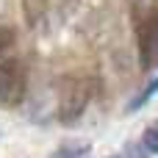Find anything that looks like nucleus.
Segmentation results:
<instances>
[{
	"instance_id": "f257e3e1",
	"label": "nucleus",
	"mask_w": 158,
	"mask_h": 158,
	"mask_svg": "<svg viewBox=\"0 0 158 158\" xmlns=\"http://www.w3.org/2000/svg\"><path fill=\"white\" fill-rule=\"evenodd\" d=\"M94 92H97V83L92 78H83V75L64 78L61 89H58V119L64 125H72L75 119H81L83 111L89 108Z\"/></svg>"
},
{
	"instance_id": "f03ea898",
	"label": "nucleus",
	"mask_w": 158,
	"mask_h": 158,
	"mask_svg": "<svg viewBox=\"0 0 158 158\" xmlns=\"http://www.w3.org/2000/svg\"><path fill=\"white\" fill-rule=\"evenodd\" d=\"M25 89H28L25 67L17 58L0 61V106H6V108L19 106L22 97H25Z\"/></svg>"
},
{
	"instance_id": "7ed1b4c3",
	"label": "nucleus",
	"mask_w": 158,
	"mask_h": 158,
	"mask_svg": "<svg viewBox=\"0 0 158 158\" xmlns=\"http://www.w3.org/2000/svg\"><path fill=\"white\" fill-rule=\"evenodd\" d=\"M139 61H142V69L158 67V6L144 17L139 28Z\"/></svg>"
},
{
	"instance_id": "20e7f679",
	"label": "nucleus",
	"mask_w": 158,
	"mask_h": 158,
	"mask_svg": "<svg viewBox=\"0 0 158 158\" xmlns=\"http://www.w3.org/2000/svg\"><path fill=\"white\" fill-rule=\"evenodd\" d=\"M89 153H92L89 142H64L50 158H86Z\"/></svg>"
},
{
	"instance_id": "39448f33",
	"label": "nucleus",
	"mask_w": 158,
	"mask_h": 158,
	"mask_svg": "<svg viewBox=\"0 0 158 158\" xmlns=\"http://www.w3.org/2000/svg\"><path fill=\"white\" fill-rule=\"evenodd\" d=\"M156 92H158V78L147 83V89H142V92H139V97H136V100H133V103H131L128 108H131V111H136V108H139V106H144V103H147V100H150V97H153Z\"/></svg>"
},
{
	"instance_id": "423d86ee",
	"label": "nucleus",
	"mask_w": 158,
	"mask_h": 158,
	"mask_svg": "<svg viewBox=\"0 0 158 158\" xmlns=\"http://www.w3.org/2000/svg\"><path fill=\"white\" fill-rule=\"evenodd\" d=\"M14 39H17L14 28H8V25H0V58H3V53H8V50L14 47Z\"/></svg>"
},
{
	"instance_id": "0eeeda50",
	"label": "nucleus",
	"mask_w": 158,
	"mask_h": 158,
	"mask_svg": "<svg viewBox=\"0 0 158 158\" xmlns=\"http://www.w3.org/2000/svg\"><path fill=\"white\" fill-rule=\"evenodd\" d=\"M142 144H144L150 153H158V122L144 131V142H142Z\"/></svg>"
},
{
	"instance_id": "6e6552de",
	"label": "nucleus",
	"mask_w": 158,
	"mask_h": 158,
	"mask_svg": "<svg viewBox=\"0 0 158 158\" xmlns=\"http://www.w3.org/2000/svg\"><path fill=\"white\" fill-rule=\"evenodd\" d=\"M144 150H147L144 144H142V147H136V144H131V147H128V158H147V156H144Z\"/></svg>"
},
{
	"instance_id": "1a4fd4ad",
	"label": "nucleus",
	"mask_w": 158,
	"mask_h": 158,
	"mask_svg": "<svg viewBox=\"0 0 158 158\" xmlns=\"http://www.w3.org/2000/svg\"><path fill=\"white\" fill-rule=\"evenodd\" d=\"M108 158H122V156H108Z\"/></svg>"
}]
</instances>
